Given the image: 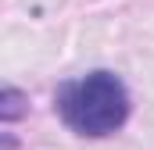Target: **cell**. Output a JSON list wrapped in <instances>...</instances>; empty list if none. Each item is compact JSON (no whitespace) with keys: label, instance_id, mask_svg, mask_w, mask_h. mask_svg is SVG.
I'll return each mask as SVG.
<instances>
[{"label":"cell","instance_id":"6da1fadb","mask_svg":"<svg viewBox=\"0 0 154 150\" xmlns=\"http://www.w3.org/2000/svg\"><path fill=\"white\" fill-rule=\"evenodd\" d=\"M57 118L75 132L90 140H104L118 132L129 118V89L115 72H86L79 79H68L54 93Z\"/></svg>","mask_w":154,"mask_h":150},{"label":"cell","instance_id":"7a4b0ae2","mask_svg":"<svg viewBox=\"0 0 154 150\" xmlns=\"http://www.w3.org/2000/svg\"><path fill=\"white\" fill-rule=\"evenodd\" d=\"M0 114H4V122H14L18 114H25V97L14 86H4V93H0Z\"/></svg>","mask_w":154,"mask_h":150}]
</instances>
